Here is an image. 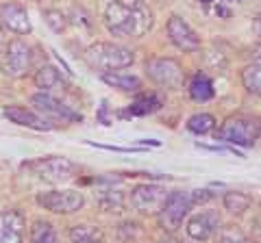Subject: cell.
I'll return each instance as SVG.
<instances>
[{
  "label": "cell",
  "instance_id": "3",
  "mask_svg": "<svg viewBox=\"0 0 261 243\" xmlns=\"http://www.w3.org/2000/svg\"><path fill=\"white\" fill-rule=\"evenodd\" d=\"M261 137V119L255 115H231L218 131V139L233 145H255Z\"/></svg>",
  "mask_w": 261,
  "mask_h": 243
},
{
  "label": "cell",
  "instance_id": "7",
  "mask_svg": "<svg viewBox=\"0 0 261 243\" xmlns=\"http://www.w3.org/2000/svg\"><path fill=\"white\" fill-rule=\"evenodd\" d=\"M146 74L152 83L168 89H181L185 80L181 63L176 59H163V56H157V59H150L146 63Z\"/></svg>",
  "mask_w": 261,
  "mask_h": 243
},
{
  "label": "cell",
  "instance_id": "31",
  "mask_svg": "<svg viewBox=\"0 0 261 243\" xmlns=\"http://www.w3.org/2000/svg\"><path fill=\"white\" fill-rule=\"evenodd\" d=\"M0 44H3V31H0Z\"/></svg>",
  "mask_w": 261,
  "mask_h": 243
},
{
  "label": "cell",
  "instance_id": "2",
  "mask_svg": "<svg viewBox=\"0 0 261 243\" xmlns=\"http://www.w3.org/2000/svg\"><path fill=\"white\" fill-rule=\"evenodd\" d=\"M85 61L92 70L105 74V72H116L122 68H128L135 61V54L124 46L100 42V44H94L87 48Z\"/></svg>",
  "mask_w": 261,
  "mask_h": 243
},
{
  "label": "cell",
  "instance_id": "10",
  "mask_svg": "<svg viewBox=\"0 0 261 243\" xmlns=\"http://www.w3.org/2000/svg\"><path fill=\"white\" fill-rule=\"evenodd\" d=\"M33 109L37 113H42L44 117H50V119H61V122H81V113H76L74 109H70L68 104H63L59 98H55L53 94H46V92H39L31 98Z\"/></svg>",
  "mask_w": 261,
  "mask_h": 243
},
{
  "label": "cell",
  "instance_id": "11",
  "mask_svg": "<svg viewBox=\"0 0 261 243\" xmlns=\"http://www.w3.org/2000/svg\"><path fill=\"white\" fill-rule=\"evenodd\" d=\"M168 37H170V42L183 52H194L200 48L198 35H196L194 28L183 18H178V15H172V18L168 20Z\"/></svg>",
  "mask_w": 261,
  "mask_h": 243
},
{
  "label": "cell",
  "instance_id": "20",
  "mask_svg": "<svg viewBox=\"0 0 261 243\" xmlns=\"http://www.w3.org/2000/svg\"><path fill=\"white\" fill-rule=\"evenodd\" d=\"M250 204H252L250 196H246V193H242V191H226L224 193V208L231 215H244L250 208Z\"/></svg>",
  "mask_w": 261,
  "mask_h": 243
},
{
  "label": "cell",
  "instance_id": "30",
  "mask_svg": "<svg viewBox=\"0 0 261 243\" xmlns=\"http://www.w3.org/2000/svg\"><path fill=\"white\" fill-rule=\"evenodd\" d=\"M161 243H181V241H161Z\"/></svg>",
  "mask_w": 261,
  "mask_h": 243
},
{
  "label": "cell",
  "instance_id": "8",
  "mask_svg": "<svg viewBox=\"0 0 261 243\" xmlns=\"http://www.w3.org/2000/svg\"><path fill=\"white\" fill-rule=\"evenodd\" d=\"M33 68V52L31 46L22 39H13L9 42L3 56V72L11 78H22L27 76Z\"/></svg>",
  "mask_w": 261,
  "mask_h": 243
},
{
  "label": "cell",
  "instance_id": "29",
  "mask_svg": "<svg viewBox=\"0 0 261 243\" xmlns=\"http://www.w3.org/2000/svg\"><path fill=\"white\" fill-rule=\"evenodd\" d=\"M202 3H238V0H202Z\"/></svg>",
  "mask_w": 261,
  "mask_h": 243
},
{
  "label": "cell",
  "instance_id": "26",
  "mask_svg": "<svg viewBox=\"0 0 261 243\" xmlns=\"http://www.w3.org/2000/svg\"><path fill=\"white\" fill-rule=\"evenodd\" d=\"M157 107H159V98L150 94V96H144V98H140L135 104H130L128 113H130V115H146V113L154 111Z\"/></svg>",
  "mask_w": 261,
  "mask_h": 243
},
{
  "label": "cell",
  "instance_id": "12",
  "mask_svg": "<svg viewBox=\"0 0 261 243\" xmlns=\"http://www.w3.org/2000/svg\"><path fill=\"white\" fill-rule=\"evenodd\" d=\"M220 230V215L214 210H202L187 222V234L194 241H207Z\"/></svg>",
  "mask_w": 261,
  "mask_h": 243
},
{
  "label": "cell",
  "instance_id": "22",
  "mask_svg": "<svg viewBox=\"0 0 261 243\" xmlns=\"http://www.w3.org/2000/svg\"><path fill=\"white\" fill-rule=\"evenodd\" d=\"M242 85L248 94L261 96V63H252L242 70Z\"/></svg>",
  "mask_w": 261,
  "mask_h": 243
},
{
  "label": "cell",
  "instance_id": "19",
  "mask_svg": "<svg viewBox=\"0 0 261 243\" xmlns=\"http://www.w3.org/2000/svg\"><path fill=\"white\" fill-rule=\"evenodd\" d=\"M190 96L196 102H207L214 98V83L205 74H196L190 83Z\"/></svg>",
  "mask_w": 261,
  "mask_h": 243
},
{
  "label": "cell",
  "instance_id": "25",
  "mask_svg": "<svg viewBox=\"0 0 261 243\" xmlns=\"http://www.w3.org/2000/svg\"><path fill=\"white\" fill-rule=\"evenodd\" d=\"M218 243H257L255 239H248L240 228L235 226H228V228H222L218 234Z\"/></svg>",
  "mask_w": 261,
  "mask_h": 243
},
{
  "label": "cell",
  "instance_id": "18",
  "mask_svg": "<svg viewBox=\"0 0 261 243\" xmlns=\"http://www.w3.org/2000/svg\"><path fill=\"white\" fill-rule=\"evenodd\" d=\"M35 85L42 89V92H46V94L55 92L57 87H63V80H61L59 70L53 68V66L39 68V70H37V74H35Z\"/></svg>",
  "mask_w": 261,
  "mask_h": 243
},
{
  "label": "cell",
  "instance_id": "15",
  "mask_svg": "<svg viewBox=\"0 0 261 243\" xmlns=\"http://www.w3.org/2000/svg\"><path fill=\"white\" fill-rule=\"evenodd\" d=\"M5 117H9L13 124L33 128V131H50L53 128V124L44 115H37L35 111L24 109V107H7L5 109Z\"/></svg>",
  "mask_w": 261,
  "mask_h": 243
},
{
  "label": "cell",
  "instance_id": "9",
  "mask_svg": "<svg viewBox=\"0 0 261 243\" xmlns=\"http://www.w3.org/2000/svg\"><path fill=\"white\" fill-rule=\"evenodd\" d=\"M170 191L161 185H137L130 191V204L142 215H159V210L166 204Z\"/></svg>",
  "mask_w": 261,
  "mask_h": 243
},
{
  "label": "cell",
  "instance_id": "14",
  "mask_svg": "<svg viewBox=\"0 0 261 243\" xmlns=\"http://www.w3.org/2000/svg\"><path fill=\"white\" fill-rule=\"evenodd\" d=\"M0 243H24V215L20 210L0 213Z\"/></svg>",
  "mask_w": 261,
  "mask_h": 243
},
{
  "label": "cell",
  "instance_id": "16",
  "mask_svg": "<svg viewBox=\"0 0 261 243\" xmlns=\"http://www.w3.org/2000/svg\"><path fill=\"white\" fill-rule=\"evenodd\" d=\"M100 76L109 87H116V89H120V92L135 94V92L142 89V80L137 76H133V74H124V72H105V74H100Z\"/></svg>",
  "mask_w": 261,
  "mask_h": 243
},
{
  "label": "cell",
  "instance_id": "23",
  "mask_svg": "<svg viewBox=\"0 0 261 243\" xmlns=\"http://www.w3.org/2000/svg\"><path fill=\"white\" fill-rule=\"evenodd\" d=\"M31 243H59V239L50 224L37 220L31 226Z\"/></svg>",
  "mask_w": 261,
  "mask_h": 243
},
{
  "label": "cell",
  "instance_id": "17",
  "mask_svg": "<svg viewBox=\"0 0 261 243\" xmlns=\"http://www.w3.org/2000/svg\"><path fill=\"white\" fill-rule=\"evenodd\" d=\"M70 243H107L105 234L98 226L92 224H76L70 228Z\"/></svg>",
  "mask_w": 261,
  "mask_h": 243
},
{
  "label": "cell",
  "instance_id": "5",
  "mask_svg": "<svg viewBox=\"0 0 261 243\" xmlns=\"http://www.w3.org/2000/svg\"><path fill=\"white\" fill-rule=\"evenodd\" d=\"M192 206H194L192 191H172L157 215L159 226L168 232H176L183 226V220L192 210Z\"/></svg>",
  "mask_w": 261,
  "mask_h": 243
},
{
  "label": "cell",
  "instance_id": "1",
  "mask_svg": "<svg viewBox=\"0 0 261 243\" xmlns=\"http://www.w3.org/2000/svg\"><path fill=\"white\" fill-rule=\"evenodd\" d=\"M152 11L142 0H113L105 9V26L116 37H144L152 28Z\"/></svg>",
  "mask_w": 261,
  "mask_h": 243
},
{
  "label": "cell",
  "instance_id": "27",
  "mask_svg": "<svg viewBox=\"0 0 261 243\" xmlns=\"http://www.w3.org/2000/svg\"><path fill=\"white\" fill-rule=\"evenodd\" d=\"M46 22L53 26V31H57V33H61V31L65 28V24H68V20H65V15L61 11H46Z\"/></svg>",
  "mask_w": 261,
  "mask_h": 243
},
{
  "label": "cell",
  "instance_id": "24",
  "mask_svg": "<svg viewBox=\"0 0 261 243\" xmlns=\"http://www.w3.org/2000/svg\"><path fill=\"white\" fill-rule=\"evenodd\" d=\"M187 128L196 135H207L216 128V117L209 115V113H196V115H192L190 122H187Z\"/></svg>",
  "mask_w": 261,
  "mask_h": 243
},
{
  "label": "cell",
  "instance_id": "28",
  "mask_svg": "<svg viewBox=\"0 0 261 243\" xmlns=\"http://www.w3.org/2000/svg\"><path fill=\"white\" fill-rule=\"evenodd\" d=\"M255 31H257V35L261 37V13L257 15V20H255Z\"/></svg>",
  "mask_w": 261,
  "mask_h": 243
},
{
  "label": "cell",
  "instance_id": "13",
  "mask_svg": "<svg viewBox=\"0 0 261 243\" xmlns=\"http://www.w3.org/2000/svg\"><path fill=\"white\" fill-rule=\"evenodd\" d=\"M0 24H5V28H9L18 35L31 33V20L27 9L15 3H7L0 7Z\"/></svg>",
  "mask_w": 261,
  "mask_h": 243
},
{
  "label": "cell",
  "instance_id": "4",
  "mask_svg": "<svg viewBox=\"0 0 261 243\" xmlns=\"http://www.w3.org/2000/svg\"><path fill=\"white\" fill-rule=\"evenodd\" d=\"M22 167L46 183H65L70 178H74L79 172V165L65 157H44L37 161H29Z\"/></svg>",
  "mask_w": 261,
  "mask_h": 243
},
{
  "label": "cell",
  "instance_id": "21",
  "mask_svg": "<svg viewBox=\"0 0 261 243\" xmlns=\"http://www.w3.org/2000/svg\"><path fill=\"white\" fill-rule=\"evenodd\" d=\"M98 204L107 213H122L124 210V193L118 189H105L98 196Z\"/></svg>",
  "mask_w": 261,
  "mask_h": 243
},
{
  "label": "cell",
  "instance_id": "6",
  "mask_svg": "<svg viewBox=\"0 0 261 243\" xmlns=\"http://www.w3.org/2000/svg\"><path fill=\"white\" fill-rule=\"evenodd\" d=\"M37 204L50 210V213H59V215H68V213H76L79 208H83L85 198L83 193L76 189H55V191H42L37 193Z\"/></svg>",
  "mask_w": 261,
  "mask_h": 243
}]
</instances>
